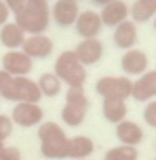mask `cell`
<instances>
[{
  "mask_svg": "<svg viewBox=\"0 0 156 160\" xmlns=\"http://www.w3.org/2000/svg\"><path fill=\"white\" fill-rule=\"evenodd\" d=\"M132 83L127 76H103L95 81V94L110 99H123L127 101L132 96Z\"/></svg>",
  "mask_w": 156,
  "mask_h": 160,
  "instance_id": "5",
  "label": "cell"
},
{
  "mask_svg": "<svg viewBox=\"0 0 156 160\" xmlns=\"http://www.w3.org/2000/svg\"><path fill=\"white\" fill-rule=\"evenodd\" d=\"M9 15H11L9 8L6 6V2H4V0H0V28H2L6 22H9Z\"/></svg>",
  "mask_w": 156,
  "mask_h": 160,
  "instance_id": "29",
  "label": "cell"
},
{
  "mask_svg": "<svg viewBox=\"0 0 156 160\" xmlns=\"http://www.w3.org/2000/svg\"><path fill=\"white\" fill-rule=\"evenodd\" d=\"M24 41H26V33L15 22H6L0 28V42L7 50H20Z\"/></svg>",
  "mask_w": 156,
  "mask_h": 160,
  "instance_id": "18",
  "label": "cell"
},
{
  "mask_svg": "<svg viewBox=\"0 0 156 160\" xmlns=\"http://www.w3.org/2000/svg\"><path fill=\"white\" fill-rule=\"evenodd\" d=\"M141 116H143V122H145L149 127L156 129V99H151V101L145 103Z\"/></svg>",
  "mask_w": 156,
  "mask_h": 160,
  "instance_id": "25",
  "label": "cell"
},
{
  "mask_svg": "<svg viewBox=\"0 0 156 160\" xmlns=\"http://www.w3.org/2000/svg\"><path fill=\"white\" fill-rule=\"evenodd\" d=\"M51 20V11L48 0H28L26 6L15 13V24L26 35L44 33Z\"/></svg>",
  "mask_w": 156,
  "mask_h": 160,
  "instance_id": "2",
  "label": "cell"
},
{
  "mask_svg": "<svg viewBox=\"0 0 156 160\" xmlns=\"http://www.w3.org/2000/svg\"><path fill=\"white\" fill-rule=\"evenodd\" d=\"M86 112H88V107H85V105L64 103V107L61 109V120L68 127H79L86 120Z\"/></svg>",
  "mask_w": 156,
  "mask_h": 160,
  "instance_id": "21",
  "label": "cell"
},
{
  "mask_svg": "<svg viewBox=\"0 0 156 160\" xmlns=\"http://www.w3.org/2000/svg\"><path fill=\"white\" fill-rule=\"evenodd\" d=\"M74 53L81 61V64L90 66V64H95L101 61V57L105 53V46L99 39H83L74 48Z\"/></svg>",
  "mask_w": 156,
  "mask_h": 160,
  "instance_id": "12",
  "label": "cell"
},
{
  "mask_svg": "<svg viewBox=\"0 0 156 160\" xmlns=\"http://www.w3.org/2000/svg\"><path fill=\"white\" fill-rule=\"evenodd\" d=\"M140 153H138V147H130V145H116L109 149L105 153V158L103 160H138Z\"/></svg>",
  "mask_w": 156,
  "mask_h": 160,
  "instance_id": "23",
  "label": "cell"
},
{
  "mask_svg": "<svg viewBox=\"0 0 156 160\" xmlns=\"http://www.w3.org/2000/svg\"><path fill=\"white\" fill-rule=\"evenodd\" d=\"M119 64H121V70H123V76H138L140 78L141 74H145L149 70V57L147 53L140 48H130L123 52L121 59H119Z\"/></svg>",
  "mask_w": 156,
  "mask_h": 160,
  "instance_id": "9",
  "label": "cell"
},
{
  "mask_svg": "<svg viewBox=\"0 0 156 160\" xmlns=\"http://www.w3.org/2000/svg\"><path fill=\"white\" fill-rule=\"evenodd\" d=\"M20 50L31 59H46L53 52V41L48 37L46 33L26 35V41H24Z\"/></svg>",
  "mask_w": 156,
  "mask_h": 160,
  "instance_id": "11",
  "label": "cell"
},
{
  "mask_svg": "<svg viewBox=\"0 0 156 160\" xmlns=\"http://www.w3.org/2000/svg\"><path fill=\"white\" fill-rule=\"evenodd\" d=\"M39 142H41V155L50 160L68 158V144L70 136L57 122H42L39 125Z\"/></svg>",
  "mask_w": 156,
  "mask_h": 160,
  "instance_id": "1",
  "label": "cell"
},
{
  "mask_svg": "<svg viewBox=\"0 0 156 160\" xmlns=\"http://www.w3.org/2000/svg\"><path fill=\"white\" fill-rule=\"evenodd\" d=\"M94 140L90 136L77 134L74 138H70L68 144V158L72 160H86L94 153Z\"/></svg>",
  "mask_w": 156,
  "mask_h": 160,
  "instance_id": "19",
  "label": "cell"
},
{
  "mask_svg": "<svg viewBox=\"0 0 156 160\" xmlns=\"http://www.w3.org/2000/svg\"><path fill=\"white\" fill-rule=\"evenodd\" d=\"M153 28H154V32H156V15H154V18H153Z\"/></svg>",
  "mask_w": 156,
  "mask_h": 160,
  "instance_id": "32",
  "label": "cell"
},
{
  "mask_svg": "<svg viewBox=\"0 0 156 160\" xmlns=\"http://www.w3.org/2000/svg\"><path fill=\"white\" fill-rule=\"evenodd\" d=\"M153 160H156V158H153Z\"/></svg>",
  "mask_w": 156,
  "mask_h": 160,
  "instance_id": "33",
  "label": "cell"
},
{
  "mask_svg": "<svg viewBox=\"0 0 156 160\" xmlns=\"http://www.w3.org/2000/svg\"><path fill=\"white\" fill-rule=\"evenodd\" d=\"M116 138L121 145L138 147L143 142V129L132 120H123L116 125Z\"/></svg>",
  "mask_w": 156,
  "mask_h": 160,
  "instance_id": "16",
  "label": "cell"
},
{
  "mask_svg": "<svg viewBox=\"0 0 156 160\" xmlns=\"http://www.w3.org/2000/svg\"><path fill=\"white\" fill-rule=\"evenodd\" d=\"M4 147H6V144H4V142L0 140V155H2V151H4Z\"/></svg>",
  "mask_w": 156,
  "mask_h": 160,
  "instance_id": "31",
  "label": "cell"
},
{
  "mask_svg": "<svg viewBox=\"0 0 156 160\" xmlns=\"http://www.w3.org/2000/svg\"><path fill=\"white\" fill-rule=\"evenodd\" d=\"M92 2L95 4V6H101V8H103V6H107V4H110L112 0H92Z\"/></svg>",
  "mask_w": 156,
  "mask_h": 160,
  "instance_id": "30",
  "label": "cell"
},
{
  "mask_svg": "<svg viewBox=\"0 0 156 160\" xmlns=\"http://www.w3.org/2000/svg\"><path fill=\"white\" fill-rule=\"evenodd\" d=\"M101 112H103V118L109 122V123H121L123 120H127V112H129V107H127V101L123 99H110V98H105L103 103H101Z\"/></svg>",
  "mask_w": 156,
  "mask_h": 160,
  "instance_id": "17",
  "label": "cell"
},
{
  "mask_svg": "<svg viewBox=\"0 0 156 160\" xmlns=\"http://www.w3.org/2000/svg\"><path fill=\"white\" fill-rule=\"evenodd\" d=\"M4 2H6V6L9 8V11L15 15V13H18V11L26 6V2H28V0H4Z\"/></svg>",
  "mask_w": 156,
  "mask_h": 160,
  "instance_id": "28",
  "label": "cell"
},
{
  "mask_svg": "<svg viewBox=\"0 0 156 160\" xmlns=\"http://www.w3.org/2000/svg\"><path fill=\"white\" fill-rule=\"evenodd\" d=\"M13 122H11V116L7 114H0V140L6 142L11 134H13Z\"/></svg>",
  "mask_w": 156,
  "mask_h": 160,
  "instance_id": "26",
  "label": "cell"
},
{
  "mask_svg": "<svg viewBox=\"0 0 156 160\" xmlns=\"http://www.w3.org/2000/svg\"><path fill=\"white\" fill-rule=\"evenodd\" d=\"M51 18L57 26L61 28H70L76 24L81 8H79V0H55L53 6L50 8Z\"/></svg>",
  "mask_w": 156,
  "mask_h": 160,
  "instance_id": "8",
  "label": "cell"
},
{
  "mask_svg": "<svg viewBox=\"0 0 156 160\" xmlns=\"http://www.w3.org/2000/svg\"><path fill=\"white\" fill-rule=\"evenodd\" d=\"M74 26H76L77 35L83 37V39H97V35L103 30V22H101L99 11H94V9L81 11Z\"/></svg>",
  "mask_w": 156,
  "mask_h": 160,
  "instance_id": "10",
  "label": "cell"
},
{
  "mask_svg": "<svg viewBox=\"0 0 156 160\" xmlns=\"http://www.w3.org/2000/svg\"><path fill=\"white\" fill-rule=\"evenodd\" d=\"M0 99H7L13 103H39L42 99V94L39 90L37 81L24 76V78H11Z\"/></svg>",
  "mask_w": 156,
  "mask_h": 160,
  "instance_id": "4",
  "label": "cell"
},
{
  "mask_svg": "<svg viewBox=\"0 0 156 160\" xmlns=\"http://www.w3.org/2000/svg\"><path fill=\"white\" fill-rule=\"evenodd\" d=\"M37 85H39V90L41 94L46 98H55L61 94L62 90V83L61 79L53 74V72H44L41 74V78L37 79Z\"/></svg>",
  "mask_w": 156,
  "mask_h": 160,
  "instance_id": "22",
  "label": "cell"
},
{
  "mask_svg": "<svg viewBox=\"0 0 156 160\" xmlns=\"http://www.w3.org/2000/svg\"><path fill=\"white\" fill-rule=\"evenodd\" d=\"M132 99L136 101H151L156 98V70H147L132 83Z\"/></svg>",
  "mask_w": 156,
  "mask_h": 160,
  "instance_id": "13",
  "label": "cell"
},
{
  "mask_svg": "<svg viewBox=\"0 0 156 160\" xmlns=\"http://www.w3.org/2000/svg\"><path fill=\"white\" fill-rule=\"evenodd\" d=\"M156 15V0H134V4L129 8V17H132V22H149Z\"/></svg>",
  "mask_w": 156,
  "mask_h": 160,
  "instance_id": "20",
  "label": "cell"
},
{
  "mask_svg": "<svg viewBox=\"0 0 156 160\" xmlns=\"http://www.w3.org/2000/svg\"><path fill=\"white\" fill-rule=\"evenodd\" d=\"M112 41L123 52L134 48L138 42V24L132 20H125L121 24H118L112 32Z\"/></svg>",
  "mask_w": 156,
  "mask_h": 160,
  "instance_id": "14",
  "label": "cell"
},
{
  "mask_svg": "<svg viewBox=\"0 0 156 160\" xmlns=\"http://www.w3.org/2000/svg\"><path fill=\"white\" fill-rule=\"evenodd\" d=\"M53 74L61 79V83H66L68 87H85L88 78L86 66L81 64L74 50H64L57 55L53 64Z\"/></svg>",
  "mask_w": 156,
  "mask_h": 160,
  "instance_id": "3",
  "label": "cell"
},
{
  "mask_svg": "<svg viewBox=\"0 0 156 160\" xmlns=\"http://www.w3.org/2000/svg\"><path fill=\"white\" fill-rule=\"evenodd\" d=\"M42 118H44V111L39 103H15V107L11 111L13 125H18L22 129L41 125Z\"/></svg>",
  "mask_w": 156,
  "mask_h": 160,
  "instance_id": "6",
  "label": "cell"
},
{
  "mask_svg": "<svg viewBox=\"0 0 156 160\" xmlns=\"http://www.w3.org/2000/svg\"><path fill=\"white\" fill-rule=\"evenodd\" d=\"M0 160H22V153L18 147H13V145H6L2 155H0Z\"/></svg>",
  "mask_w": 156,
  "mask_h": 160,
  "instance_id": "27",
  "label": "cell"
},
{
  "mask_svg": "<svg viewBox=\"0 0 156 160\" xmlns=\"http://www.w3.org/2000/svg\"><path fill=\"white\" fill-rule=\"evenodd\" d=\"M99 17H101L103 26L116 28L118 24L129 20V6L125 4L123 0H112L110 4H107V6L101 8Z\"/></svg>",
  "mask_w": 156,
  "mask_h": 160,
  "instance_id": "15",
  "label": "cell"
},
{
  "mask_svg": "<svg viewBox=\"0 0 156 160\" xmlns=\"http://www.w3.org/2000/svg\"><path fill=\"white\" fill-rule=\"evenodd\" d=\"M2 70H6L13 78H24L33 70V59L22 50H7L2 55Z\"/></svg>",
  "mask_w": 156,
  "mask_h": 160,
  "instance_id": "7",
  "label": "cell"
},
{
  "mask_svg": "<svg viewBox=\"0 0 156 160\" xmlns=\"http://www.w3.org/2000/svg\"><path fill=\"white\" fill-rule=\"evenodd\" d=\"M66 103H76V105L90 107V101H88V96L85 92V87H68V90H66Z\"/></svg>",
  "mask_w": 156,
  "mask_h": 160,
  "instance_id": "24",
  "label": "cell"
}]
</instances>
